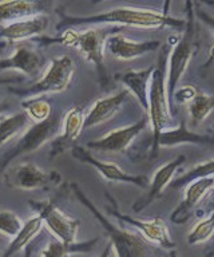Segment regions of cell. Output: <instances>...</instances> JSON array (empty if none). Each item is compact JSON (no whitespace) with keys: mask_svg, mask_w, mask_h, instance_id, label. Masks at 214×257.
<instances>
[{"mask_svg":"<svg viewBox=\"0 0 214 257\" xmlns=\"http://www.w3.org/2000/svg\"><path fill=\"white\" fill-rule=\"evenodd\" d=\"M62 20L58 30L79 27V26H130L138 28H162L185 27L186 22L167 15L166 11H157L150 8L118 7L109 11L99 12L89 16H70L62 12Z\"/></svg>","mask_w":214,"mask_h":257,"instance_id":"cell-1","label":"cell"},{"mask_svg":"<svg viewBox=\"0 0 214 257\" xmlns=\"http://www.w3.org/2000/svg\"><path fill=\"white\" fill-rule=\"evenodd\" d=\"M167 59H169V50L167 46H163L161 54L158 56L155 68L150 79L149 84V108L147 116L153 130V146L151 153L153 157L158 154V138L161 133L173 128V115L170 111L169 98H167V88H166V78H167Z\"/></svg>","mask_w":214,"mask_h":257,"instance_id":"cell-2","label":"cell"},{"mask_svg":"<svg viewBox=\"0 0 214 257\" xmlns=\"http://www.w3.org/2000/svg\"><path fill=\"white\" fill-rule=\"evenodd\" d=\"M73 189L78 200L93 213V216L106 230L115 257H149L151 254V245L139 233L118 228L117 225H114L111 221L107 220V217L102 214L101 210L85 196V193L78 188L77 184H73Z\"/></svg>","mask_w":214,"mask_h":257,"instance_id":"cell-3","label":"cell"},{"mask_svg":"<svg viewBox=\"0 0 214 257\" xmlns=\"http://www.w3.org/2000/svg\"><path fill=\"white\" fill-rule=\"evenodd\" d=\"M186 6H187V20L185 24V31L181 38L177 40V43L174 44L173 50L169 54V59H167L166 88H167V98H169L171 115L175 114L173 103L174 92L177 91L178 84L181 82L182 76L193 58L194 50H195V24H194L193 3L187 2Z\"/></svg>","mask_w":214,"mask_h":257,"instance_id":"cell-4","label":"cell"},{"mask_svg":"<svg viewBox=\"0 0 214 257\" xmlns=\"http://www.w3.org/2000/svg\"><path fill=\"white\" fill-rule=\"evenodd\" d=\"M75 72V62L73 58L65 55L54 58L42 78L26 88L10 87L9 91L25 99L38 98L49 92H62L69 87Z\"/></svg>","mask_w":214,"mask_h":257,"instance_id":"cell-5","label":"cell"},{"mask_svg":"<svg viewBox=\"0 0 214 257\" xmlns=\"http://www.w3.org/2000/svg\"><path fill=\"white\" fill-rule=\"evenodd\" d=\"M61 112H53L49 119L41 123H34L30 128L18 140V142L13 148L7 150L5 156L0 158V176L6 172L9 165L18 157L25 156L29 153H33L38 149H41L46 142H49L51 138L57 136L58 132L62 128Z\"/></svg>","mask_w":214,"mask_h":257,"instance_id":"cell-6","label":"cell"},{"mask_svg":"<svg viewBox=\"0 0 214 257\" xmlns=\"http://www.w3.org/2000/svg\"><path fill=\"white\" fill-rule=\"evenodd\" d=\"M31 206L38 213V216L43 220L46 228L49 229V232L55 238L62 241L63 244H75L79 221L66 214L51 201H45V202L31 201Z\"/></svg>","mask_w":214,"mask_h":257,"instance_id":"cell-7","label":"cell"},{"mask_svg":"<svg viewBox=\"0 0 214 257\" xmlns=\"http://www.w3.org/2000/svg\"><path fill=\"white\" fill-rule=\"evenodd\" d=\"M111 28H98L93 27L85 31H77L74 39L73 47L78 48L85 55L89 62L95 64L98 75L101 78V83L105 86L107 83V74L105 68V43L107 36V31Z\"/></svg>","mask_w":214,"mask_h":257,"instance_id":"cell-8","label":"cell"},{"mask_svg":"<svg viewBox=\"0 0 214 257\" xmlns=\"http://www.w3.org/2000/svg\"><path fill=\"white\" fill-rule=\"evenodd\" d=\"M107 210H109V213L114 214V217L118 218V221L138 229L139 234L149 242L157 244L158 246L169 249V250H173L174 246H175L174 241L171 240V236H170L169 228L161 217H155L151 220H138V218H133L127 214H122L117 208H109Z\"/></svg>","mask_w":214,"mask_h":257,"instance_id":"cell-9","label":"cell"},{"mask_svg":"<svg viewBox=\"0 0 214 257\" xmlns=\"http://www.w3.org/2000/svg\"><path fill=\"white\" fill-rule=\"evenodd\" d=\"M71 153H73V157L75 160H78L82 164L93 166L107 181L133 184L135 186H139V188H146L147 184H149V180H147L146 176H133V174L123 172L118 165L113 164V162H105V161L97 160L89 150H86L82 146H74L71 149Z\"/></svg>","mask_w":214,"mask_h":257,"instance_id":"cell-10","label":"cell"},{"mask_svg":"<svg viewBox=\"0 0 214 257\" xmlns=\"http://www.w3.org/2000/svg\"><path fill=\"white\" fill-rule=\"evenodd\" d=\"M147 123H149V116H142L135 123L113 130L99 140L91 141L87 144V148L105 153H125L134 138L145 130Z\"/></svg>","mask_w":214,"mask_h":257,"instance_id":"cell-11","label":"cell"},{"mask_svg":"<svg viewBox=\"0 0 214 257\" xmlns=\"http://www.w3.org/2000/svg\"><path fill=\"white\" fill-rule=\"evenodd\" d=\"M105 47L114 58L121 60H130L155 51L161 47V42L159 40L135 42V40L126 38L122 34H113L106 39Z\"/></svg>","mask_w":214,"mask_h":257,"instance_id":"cell-12","label":"cell"},{"mask_svg":"<svg viewBox=\"0 0 214 257\" xmlns=\"http://www.w3.org/2000/svg\"><path fill=\"white\" fill-rule=\"evenodd\" d=\"M214 186V177H205V178H199V180L193 181L191 184L187 185L185 190V197L182 200L181 205L175 208L170 220L171 222L177 225L185 224L187 222L191 216V212L194 208L199 204V201L207 194V193L213 189Z\"/></svg>","mask_w":214,"mask_h":257,"instance_id":"cell-13","label":"cell"},{"mask_svg":"<svg viewBox=\"0 0 214 257\" xmlns=\"http://www.w3.org/2000/svg\"><path fill=\"white\" fill-rule=\"evenodd\" d=\"M51 181V176L43 172L39 166L33 162H23L13 168L6 174V182L9 186L22 189V190H34L43 188Z\"/></svg>","mask_w":214,"mask_h":257,"instance_id":"cell-14","label":"cell"},{"mask_svg":"<svg viewBox=\"0 0 214 257\" xmlns=\"http://www.w3.org/2000/svg\"><path fill=\"white\" fill-rule=\"evenodd\" d=\"M185 156H178L175 160L170 161V162H167V164L165 165H162L161 168L158 169L157 172H155V174H154L153 180L150 182L149 192H147L146 197L145 198H142L141 201H138L137 204L134 205V210H135V212H141L142 209H145L146 206H149L153 201L159 198L162 193H163V190L171 184L174 174H175V172H177L178 169L181 168L182 165L185 164Z\"/></svg>","mask_w":214,"mask_h":257,"instance_id":"cell-15","label":"cell"},{"mask_svg":"<svg viewBox=\"0 0 214 257\" xmlns=\"http://www.w3.org/2000/svg\"><path fill=\"white\" fill-rule=\"evenodd\" d=\"M127 98H129V91L122 90L115 95H110L107 98H101V99L95 100L93 107L90 108L89 114L85 115L83 130L95 127L98 124L105 123L111 119L121 110Z\"/></svg>","mask_w":214,"mask_h":257,"instance_id":"cell-16","label":"cell"},{"mask_svg":"<svg viewBox=\"0 0 214 257\" xmlns=\"http://www.w3.org/2000/svg\"><path fill=\"white\" fill-rule=\"evenodd\" d=\"M43 66V56L39 51L29 47L19 46L10 58L0 60V71L18 70L27 76H37Z\"/></svg>","mask_w":214,"mask_h":257,"instance_id":"cell-17","label":"cell"},{"mask_svg":"<svg viewBox=\"0 0 214 257\" xmlns=\"http://www.w3.org/2000/svg\"><path fill=\"white\" fill-rule=\"evenodd\" d=\"M50 23L49 16L37 15L27 18V19L19 20L13 24H9L2 28L0 38L9 40V42H22V40L31 39L34 36L41 35L47 30Z\"/></svg>","mask_w":214,"mask_h":257,"instance_id":"cell-18","label":"cell"},{"mask_svg":"<svg viewBox=\"0 0 214 257\" xmlns=\"http://www.w3.org/2000/svg\"><path fill=\"white\" fill-rule=\"evenodd\" d=\"M51 6L46 2H27V0H15V2H0V24L9 26L19 20L27 19L31 16L43 15Z\"/></svg>","mask_w":214,"mask_h":257,"instance_id":"cell-19","label":"cell"},{"mask_svg":"<svg viewBox=\"0 0 214 257\" xmlns=\"http://www.w3.org/2000/svg\"><path fill=\"white\" fill-rule=\"evenodd\" d=\"M155 64L145 68V70H130V71L121 72L115 75V79L119 80L122 84H125L127 91H130L135 98L141 107L147 112L149 108V84L151 75H153Z\"/></svg>","mask_w":214,"mask_h":257,"instance_id":"cell-20","label":"cell"},{"mask_svg":"<svg viewBox=\"0 0 214 257\" xmlns=\"http://www.w3.org/2000/svg\"><path fill=\"white\" fill-rule=\"evenodd\" d=\"M83 123H85V114L81 107L75 106L66 112V115L63 116V122H62L63 133L53 142L51 157L63 153L66 149L71 146L74 141H77L79 134L83 132Z\"/></svg>","mask_w":214,"mask_h":257,"instance_id":"cell-21","label":"cell"},{"mask_svg":"<svg viewBox=\"0 0 214 257\" xmlns=\"http://www.w3.org/2000/svg\"><path fill=\"white\" fill-rule=\"evenodd\" d=\"M193 144V145H214V137L198 134L186 127L185 120L182 119L179 126L161 133L158 138V149L159 148H173L177 145Z\"/></svg>","mask_w":214,"mask_h":257,"instance_id":"cell-22","label":"cell"},{"mask_svg":"<svg viewBox=\"0 0 214 257\" xmlns=\"http://www.w3.org/2000/svg\"><path fill=\"white\" fill-rule=\"evenodd\" d=\"M43 226H45L43 220L38 214L31 217L29 221H26L21 230H19V233L7 245V249L3 253V257H13L14 254H17L21 250L27 248L39 236V233L43 230Z\"/></svg>","mask_w":214,"mask_h":257,"instance_id":"cell-23","label":"cell"},{"mask_svg":"<svg viewBox=\"0 0 214 257\" xmlns=\"http://www.w3.org/2000/svg\"><path fill=\"white\" fill-rule=\"evenodd\" d=\"M98 242V238L85 241V242H75V244H63L62 241L50 234L47 244L41 252L39 257H67L71 253L90 252L93 250L94 245Z\"/></svg>","mask_w":214,"mask_h":257,"instance_id":"cell-24","label":"cell"},{"mask_svg":"<svg viewBox=\"0 0 214 257\" xmlns=\"http://www.w3.org/2000/svg\"><path fill=\"white\" fill-rule=\"evenodd\" d=\"M31 119L25 111L17 112L14 115L6 116L0 120V146L7 144L14 137H17L22 130L29 127Z\"/></svg>","mask_w":214,"mask_h":257,"instance_id":"cell-25","label":"cell"},{"mask_svg":"<svg viewBox=\"0 0 214 257\" xmlns=\"http://www.w3.org/2000/svg\"><path fill=\"white\" fill-rule=\"evenodd\" d=\"M214 110V96L198 91L189 103V115L194 126L202 123Z\"/></svg>","mask_w":214,"mask_h":257,"instance_id":"cell-26","label":"cell"},{"mask_svg":"<svg viewBox=\"0 0 214 257\" xmlns=\"http://www.w3.org/2000/svg\"><path fill=\"white\" fill-rule=\"evenodd\" d=\"M22 106H23V111L35 123L45 122L53 114V108H51L50 102L47 99H45V98H42V96L25 99L22 102Z\"/></svg>","mask_w":214,"mask_h":257,"instance_id":"cell-27","label":"cell"},{"mask_svg":"<svg viewBox=\"0 0 214 257\" xmlns=\"http://www.w3.org/2000/svg\"><path fill=\"white\" fill-rule=\"evenodd\" d=\"M205 177H214V160L194 166L187 173H185V174H182V176H179L174 181H171L170 186L173 189H179L182 186H187L193 181L199 180V178H205Z\"/></svg>","mask_w":214,"mask_h":257,"instance_id":"cell-28","label":"cell"},{"mask_svg":"<svg viewBox=\"0 0 214 257\" xmlns=\"http://www.w3.org/2000/svg\"><path fill=\"white\" fill-rule=\"evenodd\" d=\"M214 236V210L209 216L194 225L187 234V244L198 245L206 242Z\"/></svg>","mask_w":214,"mask_h":257,"instance_id":"cell-29","label":"cell"},{"mask_svg":"<svg viewBox=\"0 0 214 257\" xmlns=\"http://www.w3.org/2000/svg\"><path fill=\"white\" fill-rule=\"evenodd\" d=\"M23 226V222L17 213L11 210H0V233L6 237L14 238Z\"/></svg>","mask_w":214,"mask_h":257,"instance_id":"cell-30","label":"cell"},{"mask_svg":"<svg viewBox=\"0 0 214 257\" xmlns=\"http://www.w3.org/2000/svg\"><path fill=\"white\" fill-rule=\"evenodd\" d=\"M198 92L197 88H194L193 86H185V87L177 88V91L174 92L173 96V103L177 102V103H190V100L193 99L195 94Z\"/></svg>","mask_w":214,"mask_h":257,"instance_id":"cell-31","label":"cell"},{"mask_svg":"<svg viewBox=\"0 0 214 257\" xmlns=\"http://www.w3.org/2000/svg\"><path fill=\"white\" fill-rule=\"evenodd\" d=\"M197 16L203 22V23L209 26L210 30H211L214 34V16L209 15L207 12L202 11V10H197Z\"/></svg>","mask_w":214,"mask_h":257,"instance_id":"cell-32","label":"cell"},{"mask_svg":"<svg viewBox=\"0 0 214 257\" xmlns=\"http://www.w3.org/2000/svg\"><path fill=\"white\" fill-rule=\"evenodd\" d=\"M25 78L19 75L14 76H0V84H14V83H21L23 82Z\"/></svg>","mask_w":214,"mask_h":257,"instance_id":"cell-33","label":"cell"},{"mask_svg":"<svg viewBox=\"0 0 214 257\" xmlns=\"http://www.w3.org/2000/svg\"><path fill=\"white\" fill-rule=\"evenodd\" d=\"M206 210H209L210 213L214 210V186L211 189V193H210L209 201H207V204H206Z\"/></svg>","mask_w":214,"mask_h":257,"instance_id":"cell-34","label":"cell"},{"mask_svg":"<svg viewBox=\"0 0 214 257\" xmlns=\"http://www.w3.org/2000/svg\"><path fill=\"white\" fill-rule=\"evenodd\" d=\"M111 253H113V246H111V244H107L106 245V248L102 250L101 256L99 257H111Z\"/></svg>","mask_w":214,"mask_h":257,"instance_id":"cell-35","label":"cell"},{"mask_svg":"<svg viewBox=\"0 0 214 257\" xmlns=\"http://www.w3.org/2000/svg\"><path fill=\"white\" fill-rule=\"evenodd\" d=\"M7 110H9V104L0 100V114H3V112H6Z\"/></svg>","mask_w":214,"mask_h":257,"instance_id":"cell-36","label":"cell"},{"mask_svg":"<svg viewBox=\"0 0 214 257\" xmlns=\"http://www.w3.org/2000/svg\"><path fill=\"white\" fill-rule=\"evenodd\" d=\"M166 257H177V252L173 249V250H170V253Z\"/></svg>","mask_w":214,"mask_h":257,"instance_id":"cell-37","label":"cell"},{"mask_svg":"<svg viewBox=\"0 0 214 257\" xmlns=\"http://www.w3.org/2000/svg\"><path fill=\"white\" fill-rule=\"evenodd\" d=\"M214 59V47L213 50H211V55H210V60H213Z\"/></svg>","mask_w":214,"mask_h":257,"instance_id":"cell-38","label":"cell"},{"mask_svg":"<svg viewBox=\"0 0 214 257\" xmlns=\"http://www.w3.org/2000/svg\"><path fill=\"white\" fill-rule=\"evenodd\" d=\"M3 244H5V242H3V240H2V238H0V249L3 248Z\"/></svg>","mask_w":214,"mask_h":257,"instance_id":"cell-39","label":"cell"},{"mask_svg":"<svg viewBox=\"0 0 214 257\" xmlns=\"http://www.w3.org/2000/svg\"><path fill=\"white\" fill-rule=\"evenodd\" d=\"M211 249H213V250H214V242H213V245H211Z\"/></svg>","mask_w":214,"mask_h":257,"instance_id":"cell-40","label":"cell"}]
</instances>
